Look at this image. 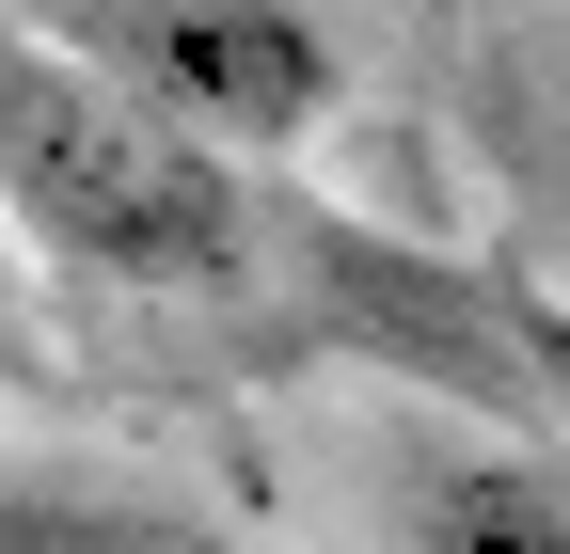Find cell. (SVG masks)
I'll use <instances>...</instances> for the list:
<instances>
[{"label":"cell","mask_w":570,"mask_h":554,"mask_svg":"<svg viewBox=\"0 0 570 554\" xmlns=\"http://www.w3.org/2000/svg\"><path fill=\"white\" fill-rule=\"evenodd\" d=\"M0 206H17V238L48 269H96V286L206 301L254 269V175L32 17L0 48Z\"/></svg>","instance_id":"cell-1"},{"label":"cell","mask_w":570,"mask_h":554,"mask_svg":"<svg viewBox=\"0 0 570 554\" xmlns=\"http://www.w3.org/2000/svg\"><path fill=\"white\" fill-rule=\"evenodd\" d=\"M0 554H254L223 507L159 492V475H80V459H32L0 475Z\"/></svg>","instance_id":"cell-4"},{"label":"cell","mask_w":570,"mask_h":554,"mask_svg":"<svg viewBox=\"0 0 570 554\" xmlns=\"http://www.w3.org/2000/svg\"><path fill=\"white\" fill-rule=\"evenodd\" d=\"M491 333H508V365H523V412L570 444V286H539V269H491Z\"/></svg>","instance_id":"cell-5"},{"label":"cell","mask_w":570,"mask_h":554,"mask_svg":"<svg viewBox=\"0 0 570 554\" xmlns=\"http://www.w3.org/2000/svg\"><path fill=\"white\" fill-rule=\"evenodd\" d=\"M396 538L412 554H570V444L428 412L396 444Z\"/></svg>","instance_id":"cell-3"},{"label":"cell","mask_w":570,"mask_h":554,"mask_svg":"<svg viewBox=\"0 0 570 554\" xmlns=\"http://www.w3.org/2000/svg\"><path fill=\"white\" fill-rule=\"evenodd\" d=\"M32 32L111 63L127 96H159L223 159H302L348 111V63H333L317 0H32Z\"/></svg>","instance_id":"cell-2"}]
</instances>
